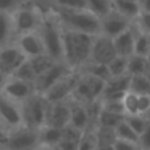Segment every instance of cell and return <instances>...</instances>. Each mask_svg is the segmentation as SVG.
Instances as JSON below:
<instances>
[{"label": "cell", "mask_w": 150, "mask_h": 150, "mask_svg": "<svg viewBox=\"0 0 150 150\" xmlns=\"http://www.w3.org/2000/svg\"><path fill=\"white\" fill-rule=\"evenodd\" d=\"M129 92L139 96H150V80L144 74L130 76Z\"/></svg>", "instance_id": "obj_24"}, {"label": "cell", "mask_w": 150, "mask_h": 150, "mask_svg": "<svg viewBox=\"0 0 150 150\" xmlns=\"http://www.w3.org/2000/svg\"><path fill=\"white\" fill-rule=\"evenodd\" d=\"M54 1L67 11H84L88 6V0H54Z\"/></svg>", "instance_id": "obj_33"}, {"label": "cell", "mask_w": 150, "mask_h": 150, "mask_svg": "<svg viewBox=\"0 0 150 150\" xmlns=\"http://www.w3.org/2000/svg\"><path fill=\"white\" fill-rule=\"evenodd\" d=\"M130 84V74H124L118 77H112L105 82L104 91L101 96L104 101H121L124 100L125 94L129 92Z\"/></svg>", "instance_id": "obj_8"}, {"label": "cell", "mask_w": 150, "mask_h": 150, "mask_svg": "<svg viewBox=\"0 0 150 150\" xmlns=\"http://www.w3.org/2000/svg\"><path fill=\"white\" fill-rule=\"evenodd\" d=\"M134 40H136V32L132 28L126 29L121 35L114 37L113 45L117 56L129 59L132 54H134Z\"/></svg>", "instance_id": "obj_14"}, {"label": "cell", "mask_w": 150, "mask_h": 150, "mask_svg": "<svg viewBox=\"0 0 150 150\" xmlns=\"http://www.w3.org/2000/svg\"><path fill=\"white\" fill-rule=\"evenodd\" d=\"M13 74H15V79L23 80V81L29 82V84L36 80V74H35V72H33V69H32V67H31L28 60H25Z\"/></svg>", "instance_id": "obj_31"}, {"label": "cell", "mask_w": 150, "mask_h": 150, "mask_svg": "<svg viewBox=\"0 0 150 150\" xmlns=\"http://www.w3.org/2000/svg\"><path fill=\"white\" fill-rule=\"evenodd\" d=\"M4 124H6V122H4L3 118L0 117V146H4V145L7 144L8 136H9V134L6 132V129H4Z\"/></svg>", "instance_id": "obj_41"}, {"label": "cell", "mask_w": 150, "mask_h": 150, "mask_svg": "<svg viewBox=\"0 0 150 150\" xmlns=\"http://www.w3.org/2000/svg\"><path fill=\"white\" fill-rule=\"evenodd\" d=\"M134 54L147 57L150 54V33L137 31L134 40Z\"/></svg>", "instance_id": "obj_27"}, {"label": "cell", "mask_w": 150, "mask_h": 150, "mask_svg": "<svg viewBox=\"0 0 150 150\" xmlns=\"http://www.w3.org/2000/svg\"><path fill=\"white\" fill-rule=\"evenodd\" d=\"M129 28H130L129 19L118 13L114 8L110 13H108L101 19V31L105 33L104 36L110 37V39H114L116 36L121 35L122 32H125Z\"/></svg>", "instance_id": "obj_11"}, {"label": "cell", "mask_w": 150, "mask_h": 150, "mask_svg": "<svg viewBox=\"0 0 150 150\" xmlns=\"http://www.w3.org/2000/svg\"><path fill=\"white\" fill-rule=\"evenodd\" d=\"M60 15H61L62 21L68 25L69 31L81 32V33H86L91 36L101 31V20L86 9L84 11L62 9Z\"/></svg>", "instance_id": "obj_2"}, {"label": "cell", "mask_w": 150, "mask_h": 150, "mask_svg": "<svg viewBox=\"0 0 150 150\" xmlns=\"http://www.w3.org/2000/svg\"><path fill=\"white\" fill-rule=\"evenodd\" d=\"M138 145L142 150H150V121L147 122L145 130L139 134Z\"/></svg>", "instance_id": "obj_39"}, {"label": "cell", "mask_w": 150, "mask_h": 150, "mask_svg": "<svg viewBox=\"0 0 150 150\" xmlns=\"http://www.w3.org/2000/svg\"><path fill=\"white\" fill-rule=\"evenodd\" d=\"M41 41L44 45V52H47V56H49L53 61L62 59V33H60V29L57 25L48 20L42 24L41 32Z\"/></svg>", "instance_id": "obj_4"}, {"label": "cell", "mask_w": 150, "mask_h": 150, "mask_svg": "<svg viewBox=\"0 0 150 150\" xmlns=\"http://www.w3.org/2000/svg\"><path fill=\"white\" fill-rule=\"evenodd\" d=\"M29 64H31L32 69H33L35 74H36V79L42 74L45 71H48L52 65L54 64V61L51 59L49 56L47 54H40V56H36V57H29L28 59Z\"/></svg>", "instance_id": "obj_26"}, {"label": "cell", "mask_w": 150, "mask_h": 150, "mask_svg": "<svg viewBox=\"0 0 150 150\" xmlns=\"http://www.w3.org/2000/svg\"><path fill=\"white\" fill-rule=\"evenodd\" d=\"M39 150H60L57 146H41V149Z\"/></svg>", "instance_id": "obj_45"}, {"label": "cell", "mask_w": 150, "mask_h": 150, "mask_svg": "<svg viewBox=\"0 0 150 150\" xmlns=\"http://www.w3.org/2000/svg\"><path fill=\"white\" fill-rule=\"evenodd\" d=\"M147 67H149V62H147L146 57L132 54V56L127 59V74H130V76L145 74Z\"/></svg>", "instance_id": "obj_25"}, {"label": "cell", "mask_w": 150, "mask_h": 150, "mask_svg": "<svg viewBox=\"0 0 150 150\" xmlns=\"http://www.w3.org/2000/svg\"><path fill=\"white\" fill-rule=\"evenodd\" d=\"M16 0H0V12H6L7 9L12 8Z\"/></svg>", "instance_id": "obj_42"}, {"label": "cell", "mask_w": 150, "mask_h": 150, "mask_svg": "<svg viewBox=\"0 0 150 150\" xmlns=\"http://www.w3.org/2000/svg\"><path fill=\"white\" fill-rule=\"evenodd\" d=\"M39 145V130L21 127L8 136V141L4 145L6 150H35Z\"/></svg>", "instance_id": "obj_5"}, {"label": "cell", "mask_w": 150, "mask_h": 150, "mask_svg": "<svg viewBox=\"0 0 150 150\" xmlns=\"http://www.w3.org/2000/svg\"><path fill=\"white\" fill-rule=\"evenodd\" d=\"M4 84V73H3V71L0 69V86Z\"/></svg>", "instance_id": "obj_46"}, {"label": "cell", "mask_w": 150, "mask_h": 150, "mask_svg": "<svg viewBox=\"0 0 150 150\" xmlns=\"http://www.w3.org/2000/svg\"><path fill=\"white\" fill-rule=\"evenodd\" d=\"M97 149V137L92 132L84 130L81 137V141L79 144L77 150H96Z\"/></svg>", "instance_id": "obj_34"}, {"label": "cell", "mask_w": 150, "mask_h": 150, "mask_svg": "<svg viewBox=\"0 0 150 150\" xmlns=\"http://www.w3.org/2000/svg\"><path fill=\"white\" fill-rule=\"evenodd\" d=\"M145 117H146V120H149L150 121V108H149V110H147V113L145 114Z\"/></svg>", "instance_id": "obj_47"}, {"label": "cell", "mask_w": 150, "mask_h": 150, "mask_svg": "<svg viewBox=\"0 0 150 150\" xmlns=\"http://www.w3.org/2000/svg\"><path fill=\"white\" fill-rule=\"evenodd\" d=\"M25 60V54L19 48H6L0 52V69L4 74L15 73Z\"/></svg>", "instance_id": "obj_13"}, {"label": "cell", "mask_w": 150, "mask_h": 150, "mask_svg": "<svg viewBox=\"0 0 150 150\" xmlns=\"http://www.w3.org/2000/svg\"><path fill=\"white\" fill-rule=\"evenodd\" d=\"M69 73V69L67 68L64 64L60 62H54L53 65L45 71L42 74H40L36 80H35V88L40 94H44L49 88H52L60 79H62L64 76Z\"/></svg>", "instance_id": "obj_9"}, {"label": "cell", "mask_w": 150, "mask_h": 150, "mask_svg": "<svg viewBox=\"0 0 150 150\" xmlns=\"http://www.w3.org/2000/svg\"><path fill=\"white\" fill-rule=\"evenodd\" d=\"M89 74L97 77V79H100L104 82H106L108 80L112 79L110 72H109V69H108V65H105V64H93V65L91 67V69H89Z\"/></svg>", "instance_id": "obj_35"}, {"label": "cell", "mask_w": 150, "mask_h": 150, "mask_svg": "<svg viewBox=\"0 0 150 150\" xmlns=\"http://www.w3.org/2000/svg\"><path fill=\"white\" fill-rule=\"evenodd\" d=\"M96 150H114V147H113V144H98L97 142Z\"/></svg>", "instance_id": "obj_44"}, {"label": "cell", "mask_w": 150, "mask_h": 150, "mask_svg": "<svg viewBox=\"0 0 150 150\" xmlns=\"http://www.w3.org/2000/svg\"><path fill=\"white\" fill-rule=\"evenodd\" d=\"M93 36L81 32L67 31L62 33V56L67 64L79 67L91 57Z\"/></svg>", "instance_id": "obj_1"}, {"label": "cell", "mask_w": 150, "mask_h": 150, "mask_svg": "<svg viewBox=\"0 0 150 150\" xmlns=\"http://www.w3.org/2000/svg\"><path fill=\"white\" fill-rule=\"evenodd\" d=\"M32 91H33V88L29 82H25L19 79H13L4 85V93L15 100H24L25 101L28 97L32 96Z\"/></svg>", "instance_id": "obj_16"}, {"label": "cell", "mask_w": 150, "mask_h": 150, "mask_svg": "<svg viewBox=\"0 0 150 150\" xmlns=\"http://www.w3.org/2000/svg\"><path fill=\"white\" fill-rule=\"evenodd\" d=\"M106 65H108V69L110 72L112 77H118V76L127 74V59H125V57L116 56Z\"/></svg>", "instance_id": "obj_30"}, {"label": "cell", "mask_w": 150, "mask_h": 150, "mask_svg": "<svg viewBox=\"0 0 150 150\" xmlns=\"http://www.w3.org/2000/svg\"><path fill=\"white\" fill-rule=\"evenodd\" d=\"M139 7L142 12H149L150 13V0H138Z\"/></svg>", "instance_id": "obj_43"}, {"label": "cell", "mask_w": 150, "mask_h": 150, "mask_svg": "<svg viewBox=\"0 0 150 150\" xmlns=\"http://www.w3.org/2000/svg\"><path fill=\"white\" fill-rule=\"evenodd\" d=\"M11 29V19L6 12H0V45L7 40Z\"/></svg>", "instance_id": "obj_36"}, {"label": "cell", "mask_w": 150, "mask_h": 150, "mask_svg": "<svg viewBox=\"0 0 150 150\" xmlns=\"http://www.w3.org/2000/svg\"><path fill=\"white\" fill-rule=\"evenodd\" d=\"M48 106L49 104L41 94H32L31 97H28L21 112V118L25 124V127L32 130H40L45 125Z\"/></svg>", "instance_id": "obj_3"}, {"label": "cell", "mask_w": 150, "mask_h": 150, "mask_svg": "<svg viewBox=\"0 0 150 150\" xmlns=\"http://www.w3.org/2000/svg\"><path fill=\"white\" fill-rule=\"evenodd\" d=\"M125 116H120V114L109 113L105 110H100L98 114V121H100V127H106V129H116L118 126L120 122H122Z\"/></svg>", "instance_id": "obj_29"}, {"label": "cell", "mask_w": 150, "mask_h": 150, "mask_svg": "<svg viewBox=\"0 0 150 150\" xmlns=\"http://www.w3.org/2000/svg\"><path fill=\"white\" fill-rule=\"evenodd\" d=\"M113 8L126 19H137L141 13L139 1H113Z\"/></svg>", "instance_id": "obj_22"}, {"label": "cell", "mask_w": 150, "mask_h": 150, "mask_svg": "<svg viewBox=\"0 0 150 150\" xmlns=\"http://www.w3.org/2000/svg\"><path fill=\"white\" fill-rule=\"evenodd\" d=\"M37 23H39V19L33 9H21L15 16V27H16V31L20 33H31L32 29L37 27Z\"/></svg>", "instance_id": "obj_17"}, {"label": "cell", "mask_w": 150, "mask_h": 150, "mask_svg": "<svg viewBox=\"0 0 150 150\" xmlns=\"http://www.w3.org/2000/svg\"><path fill=\"white\" fill-rule=\"evenodd\" d=\"M101 109L105 112H109V113L125 116V109H124L122 100L121 101H104V105H102Z\"/></svg>", "instance_id": "obj_37"}, {"label": "cell", "mask_w": 150, "mask_h": 150, "mask_svg": "<svg viewBox=\"0 0 150 150\" xmlns=\"http://www.w3.org/2000/svg\"><path fill=\"white\" fill-rule=\"evenodd\" d=\"M69 118H71L69 105L65 104L64 101L53 102V104H51L48 106L45 126L64 129L65 126L69 125Z\"/></svg>", "instance_id": "obj_12"}, {"label": "cell", "mask_w": 150, "mask_h": 150, "mask_svg": "<svg viewBox=\"0 0 150 150\" xmlns=\"http://www.w3.org/2000/svg\"><path fill=\"white\" fill-rule=\"evenodd\" d=\"M1 150H6V149H1Z\"/></svg>", "instance_id": "obj_49"}, {"label": "cell", "mask_w": 150, "mask_h": 150, "mask_svg": "<svg viewBox=\"0 0 150 150\" xmlns=\"http://www.w3.org/2000/svg\"><path fill=\"white\" fill-rule=\"evenodd\" d=\"M117 56L116 49L113 45V39L106 36H101L93 40V45H92L91 57L94 61V64H109L114 57Z\"/></svg>", "instance_id": "obj_10"}, {"label": "cell", "mask_w": 150, "mask_h": 150, "mask_svg": "<svg viewBox=\"0 0 150 150\" xmlns=\"http://www.w3.org/2000/svg\"><path fill=\"white\" fill-rule=\"evenodd\" d=\"M112 1H138V0H112Z\"/></svg>", "instance_id": "obj_48"}, {"label": "cell", "mask_w": 150, "mask_h": 150, "mask_svg": "<svg viewBox=\"0 0 150 150\" xmlns=\"http://www.w3.org/2000/svg\"><path fill=\"white\" fill-rule=\"evenodd\" d=\"M20 51L23 52L25 56L29 57H36L40 54H44V45L42 41L39 36L33 33H25L20 39Z\"/></svg>", "instance_id": "obj_18"}, {"label": "cell", "mask_w": 150, "mask_h": 150, "mask_svg": "<svg viewBox=\"0 0 150 150\" xmlns=\"http://www.w3.org/2000/svg\"><path fill=\"white\" fill-rule=\"evenodd\" d=\"M69 112H71L69 125L81 132L86 130V126H88V122H89L88 110L80 104H71L69 105Z\"/></svg>", "instance_id": "obj_20"}, {"label": "cell", "mask_w": 150, "mask_h": 150, "mask_svg": "<svg viewBox=\"0 0 150 150\" xmlns=\"http://www.w3.org/2000/svg\"><path fill=\"white\" fill-rule=\"evenodd\" d=\"M138 20V31L144 33H150V13L149 12H142L137 17Z\"/></svg>", "instance_id": "obj_38"}, {"label": "cell", "mask_w": 150, "mask_h": 150, "mask_svg": "<svg viewBox=\"0 0 150 150\" xmlns=\"http://www.w3.org/2000/svg\"><path fill=\"white\" fill-rule=\"evenodd\" d=\"M104 86H105L104 81H101L100 79L92 76V74H88V76H84L82 79H79L73 93L81 101L92 102L102 94Z\"/></svg>", "instance_id": "obj_6"}, {"label": "cell", "mask_w": 150, "mask_h": 150, "mask_svg": "<svg viewBox=\"0 0 150 150\" xmlns=\"http://www.w3.org/2000/svg\"><path fill=\"white\" fill-rule=\"evenodd\" d=\"M84 132L74 129L71 125L65 126L62 129V134H61V139H60L59 147L60 150H77L79 149V144L81 141V137Z\"/></svg>", "instance_id": "obj_19"}, {"label": "cell", "mask_w": 150, "mask_h": 150, "mask_svg": "<svg viewBox=\"0 0 150 150\" xmlns=\"http://www.w3.org/2000/svg\"><path fill=\"white\" fill-rule=\"evenodd\" d=\"M125 121L139 137V134L145 130L149 120H146L145 116H125Z\"/></svg>", "instance_id": "obj_32"}, {"label": "cell", "mask_w": 150, "mask_h": 150, "mask_svg": "<svg viewBox=\"0 0 150 150\" xmlns=\"http://www.w3.org/2000/svg\"><path fill=\"white\" fill-rule=\"evenodd\" d=\"M114 134H116V139H121V141H127V142H133V144H138V134L132 129L129 125L126 124V121L120 122L118 126L114 129Z\"/></svg>", "instance_id": "obj_28"}, {"label": "cell", "mask_w": 150, "mask_h": 150, "mask_svg": "<svg viewBox=\"0 0 150 150\" xmlns=\"http://www.w3.org/2000/svg\"><path fill=\"white\" fill-rule=\"evenodd\" d=\"M77 81H79L77 77H74L73 74L68 73L67 76H64L62 79H60L52 88H49L45 93L42 94V97L47 100L48 104L64 101L69 94H72L74 92Z\"/></svg>", "instance_id": "obj_7"}, {"label": "cell", "mask_w": 150, "mask_h": 150, "mask_svg": "<svg viewBox=\"0 0 150 150\" xmlns=\"http://www.w3.org/2000/svg\"><path fill=\"white\" fill-rule=\"evenodd\" d=\"M62 129L52 126H44L39 130V144L41 146H57L61 139Z\"/></svg>", "instance_id": "obj_21"}, {"label": "cell", "mask_w": 150, "mask_h": 150, "mask_svg": "<svg viewBox=\"0 0 150 150\" xmlns=\"http://www.w3.org/2000/svg\"><path fill=\"white\" fill-rule=\"evenodd\" d=\"M0 117L3 118L6 124L11 125V126H19L23 121L21 112L19 110V108L8 97L1 96H0Z\"/></svg>", "instance_id": "obj_15"}, {"label": "cell", "mask_w": 150, "mask_h": 150, "mask_svg": "<svg viewBox=\"0 0 150 150\" xmlns=\"http://www.w3.org/2000/svg\"><path fill=\"white\" fill-rule=\"evenodd\" d=\"M113 147H114V150H142L138 144L121 141V139H116L113 144Z\"/></svg>", "instance_id": "obj_40"}, {"label": "cell", "mask_w": 150, "mask_h": 150, "mask_svg": "<svg viewBox=\"0 0 150 150\" xmlns=\"http://www.w3.org/2000/svg\"><path fill=\"white\" fill-rule=\"evenodd\" d=\"M86 11L93 13L100 20L113 11V1L112 0H88Z\"/></svg>", "instance_id": "obj_23"}]
</instances>
